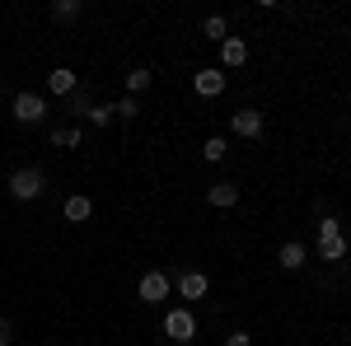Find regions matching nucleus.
Returning <instances> with one entry per match:
<instances>
[{"instance_id":"f257e3e1","label":"nucleus","mask_w":351,"mask_h":346,"mask_svg":"<svg viewBox=\"0 0 351 346\" xmlns=\"http://www.w3.org/2000/svg\"><path fill=\"white\" fill-rule=\"evenodd\" d=\"M43 187H47L43 169H19V173L10 178V197H14V201H33V197H43Z\"/></svg>"},{"instance_id":"f03ea898","label":"nucleus","mask_w":351,"mask_h":346,"mask_svg":"<svg viewBox=\"0 0 351 346\" xmlns=\"http://www.w3.org/2000/svg\"><path fill=\"white\" fill-rule=\"evenodd\" d=\"M164 332H169L173 342H192V332H197V319H192L188 309H173V314H164Z\"/></svg>"},{"instance_id":"7ed1b4c3","label":"nucleus","mask_w":351,"mask_h":346,"mask_svg":"<svg viewBox=\"0 0 351 346\" xmlns=\"http://www.w3.org/2000/svg\"><path fill=\"white\" fill-rule=\"evenodd\" d=\"M164 295H169V276H164V271H145V276H141V299H145V304H160Z\"/></svg>"},{"instance_id":"20e7f679","label":"nucleus","mask_w":351,"mask_h":346,"mask_svg":"<svg viewBox=\"0 0 351 346\" xmlns=\"http://www.w3.org/2000/svg\"><path fill=\"white\" fill-rule=\"evenodd\" d=\"M14 117H19V122H43V117H47V103H43L38 94H19V99H14Z\"/></svg>"},{"instance_id":"39448f33","label":"nucleus","mask_w":351,"mask_h":346,"mask_svg":"<svg viewBox=\"0 0 351 346\" xmlns=\"http://www.w3.org/2000/svg\"><path fill=\"white\" fill-rule=\"evenodd\" d=\"M220 89H225V71H220V66H206V71H197V94H202V99H216Z\"/></svg>"},{"instance_id":"423d86ee","label":"nucleus","mask_w":351,"mask_h":346,"mask_svg":"<svg viewBox=\"0 0 351 346\" xmlns=\"http://www.w3.org/2000/svg\"><path fill=\"white\" fill-rule=\"evenodd\" d=\"M234 132L248 136V140L263 136V112H258V108H239V112H234Z\"/></svg>"},{"instance_id":"0eeeda50","label":"nucleus","mask_w":351,"mask_h":346,"mask_svg":"<svg viewBox=\"0 0 351 346\" xmlns=\"http://www.w3.org/2000/svg\"><path fill=\"white\" fill-rule=\"evenodd\" d=\"M47 89H52V94H66V99H71V94L80 89V84H75V71H71V66H56L52 75H47Z\"/></svg>"},{"instance_id":"6e6552de","label":"nucleus","mask_w":351,"mask_h":346,"mask_svg":"<svg viewBox=\"0 0 351 346\" xmlns=\"http://www.w3.org/2000/svg\"><path fill=\"white\" fill-rule=\"evenodd\" d=\"M220 61H225V66H243V61H248L243 38H225V42H220Z\"/></svg>"},{"instance_id":"1a4fd4ad","label":"nucleus","mask_w":351,"mask_h":346,"mask_svg":"<svg viewBox=\"0 0 351 346\" xmlns=\"http://www.w3.org/2000/svg\"><path fill=\"white\" fill-rule=\"evenodd\" d=\"M178 291H183V299H202V295H206V276H202V271H183Z\"/></svg>"},{"instance_id":"9d476101","label":"nucleus","mask_w":351,"mask_h":346,"mask_svg":"<svg viewBox=\"0 0 351 346\" xmlns=\"http://www.w3.org/2000/svg\"><path fill=\"white\" fill-rule=\"evenodd\" d=\"M206 197H211V206H234V201H239V187L234 183H216Z\"/></svg>"},{"instance_id":"9b49d317","label":"nucleus","mask_w":351,"mask_h":346,"mask_svg":"<svg viewBox=\"0 0 351 346\" xmlns=\"http://www.w3.org/2000/svg\"><path fill=\"white\" fill-rule=\"evenodd\" d=\"M276 262L286 267V271H300V267H304V243H286V248H281V258H276Z\"/></svg>"},{"instance_id":"f8f14e48","label":"nucleus","mask_w":351,"mask_h":346,"mask_svg":"<svg viewBox=\"0 0 351 346\" xmlns=\"http://www.w3.org/2000/svg\"><path fill=\"white\" fill-rule=\"evenodd\" d=\"M89 211H94L89 197H66V220H71V225H75V220H89Z\"/></svg>"},{"instance_id":"ddd939ff","label":"nucleus","mask_w":351,"mask_h":346,"mask_svg":"<svg viewBox=\"0 0 351 346\" xmlns=\"http://www.w3.org/2000/svg\"><path fill=\"white\" fill-rule=\"evenodd\" d=\"M319 253H324V262H342V258H347V239H328V243H319Z\"/></svg>"},{"instance_id":"4468645a","label":"nucleus","mask_w":351,"mask_h":346,"mask_svg":"<svg viewBox=\"0 0 351 346\" xmlns=\"http://www.w3.org/2000/svg\"><path fill=\"white\" fill-rule=\"evenodd\" d=\"M328 239H342V225H337V215H324V220H319V243H328Z\"/></svg>"},{"instance_id":"2eb2a0df","label":"nucleus","mask_w":351,"mask_h":346,"mask_svg":"<svg viewBox=\"0 0 351 346\" xmlns=\"http://www.w3.org/2000/svg\"><path fill=\"white\" fill-rule=\"evenodd\" d=\"M80 10H84L80 0H56V5H52V14H56V19H75Z\"/></svg>"},{"instance_id":"dca6fc26","label":"nucleus","mask_w":351,"mask_h":346,"mask_svg":"<svg viewBox=\"0 0 351 346\" xmlns=\"http://www.w3.org/2000/svg\"><path fill=\"white\" fill-rule=\"evenodd\" d=\"M202 155H206L211 164H220V160H225V140H220V136H211V140L202 145Z\"/></svg>"},{"instance_id":"f3484780","label":"nucleus","mask_w":351,"mask_h":346,"mask_svg":"<svg viewBox=\"0 0 351 346\" xmlns=\"http://www.w3.org/2000/svg\"><path fill=\"white\" fill-rule=\"evenodd\" d=\"M127 89H132V94L150 89V71H145V66H141V71H132V75H127Z\"/></svg>"},{"instance_id":"a211bd4d","label":"nucleus","mask_w":351,"mask_h":346,"mask_svg":"<svg viewBox=\"0 0 351 346\" xmlns=\"http://www.w3.org/2000/svg\"><path fill=\"white\" fill-rule=\"evenodd\" d=\"M89 122H94V127H108V122H112V108L108 103H94V108H89Z\"/></svg>"},{"instance_id":"6ab92c4d","label":"nucleus","mask_w":351,"mask_h":346,"mask_svg":"<svg viewBox=\"0 0 351 346\" xmlns=\"http://www.w3.org/2000/svg\"><path fill=\"white\" fill-rule=\"evenodd\" d=\"M56 145H80V127H61V132H52Z\"/></svg>"},{"instance_id":"aec40b11","label":"nucleus","mask_w":351,"mask_h":346,"mask_svg":"<svg viewBox=\"0 0 351 346\" xmlns=\"http://www.w3.org/2000/svg\"><path fill=\"white\" fill-rule=\"evenodd\" d=\"M206 38H216V42H225V38H230V33H225V19H220V14H211V19H206Z\"/></svg>"},{"instance_id":"412c9836","label":"nucleus","mask_w":351,"mask_h":346,"mask_svg":"<svg viewBox=\"0 0 351 346\" xmlns=\"http://www.w3.org/2000/svg\"><path fill=\"white\" fill-rule=\"evenodd\" d=\"M89 94H84V89H75V94H71V112H89Z\"/></svg>"},{"instance_id":"4be33fe9","label":"nucleus","mask_w":351,"mask_h":346,"mask_svg":"<svg viewBox=\"0 0 351 346\" xmlns=\"http://www.w3.org/2000/svg\"><path fill=\"white\" fill-rule=\"evenodd\" d=\"M112 112H117V117H136V112H141V108H136V99H122V103L112 108Z\"/></svg>"},{"instance_id":"5701e85b","label":"nucleus","mask_w":351,"mask_h":346,"mask_svg":"<svg viewBox=\"0 0 351 346\" xmlns=\"http://www.w3.org/2000/svg\"><path fill=\"white\" fill-rule=\"evenodd\" d=\"M10 337H14V328H10V319H0V346H10Z\"/></svg>"},{"instance_id":"b1692460","label":"nucleus","mask_w":351,"mask_h":346,"mask_svg":"<svg viewBox=\"0 0 351 346\" xmlns=\"http://www.w3.org/2000/svg\"><path fill=\"white\" fill-rule=\"evenodd\" d=\"M225 346H248V332H230V337H225Z\"/></svg>"}]
</instances>
